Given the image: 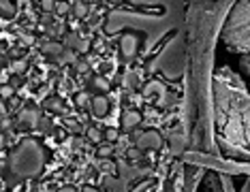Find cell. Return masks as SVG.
Returning <instances> with one entry per match:
<instances>
[{
    "instance_id": "6da1fadb",
    "label": "cell",
    "mask_w": 250,
    "mask_h": 192,
    "mask_svg": "<svg viewBox=\"0 0 250 192\" xmlns=\"http://www.w3.org/2000/svg\"><path fill=\"white\" fill-rule=\"evenodd\" d=\"M9 169L18 179H32L45 169V150L35 139H21L20 145L11 152Z\"/></svg>"
},
{
    "instance_id": "7a4b0ae2",
    "label": "cell",
    "mask_w": 250,
    "mask_h": 192,
    "mask_svg": "<svg viewBox=\"0 0 250 192\" xmlns=\"http://www.w3.org/2000/svg\"><path fill=\"white\" fill-rule=\"evenodd\" d=\"M137 148L139 150H161L163 148V137L156 131H146L137 137Z\"/></svg>"
},
{
    "instance_id": "3957f363",
    "label": "cell",
    "mask_w": 250,
    "mask_h": 192,
    "mask_svg": "<svg viewBox=\"0 0 250 192\" xmlns=\"http://www.w3.org/2000/svg\"><path fill=\"white\" fill-rule=\"evenodd\" d=\"M18 120L21 124H28L30 128H35V126H39V122H41V115H39L37 107H24V109L20 111Z\"/></svg>"
},
{
    "instance_id": "277c9868",
    "label": "cell",
    "mask_w": 250,
    "mask_h": 192,
    "mask_svg": "<svg viewBox=\"0 0 250 192\" xmlns=\"http://www.w3.org/2000/svg\"><path fill=\"white\" fill-rule=\"evenodd\" d=\"M92 114L96 117H105L109 114V100H107V96H94L92 98Z\"/></svg>"
},
{
    "instance_id": "5b68a950",
    "label": "cell",
    "mask_w": 250,
    "mask_h": 192,
    "mask_svg": "<svg viewBox=\"0 0 250 192\" xmlns=\"http://www.w3.org/2000/svg\"><path fill=\"white\" fill-rule=\"evenodd\" d=\"M135 54H137V37L124 35L122 37V56L124 58H133Z\"/></svg>"
},
{
    "instance_id": "8992f818",
    "label": "cell",
    "mask_w": 250,
    "mask_h": 192,
    "mask_svg": "<svg viewBox=\"0 0 250 192\" xmlns=\"http://www.w3.org/2000/svg\"><path fill=\"white\" fill-rule=\"evenodd\" d=\"M139 122H141V114H139V111H126V114L122 115L120 126L124 128V131H130V128H135Z\"/></svg>"
},
{
    "instance_id": "52a82bcc",
    "label": "cell",
    "mask_w": 250,
    "mask_h": 192,
    "mask_svg": "<svg viewBox=\"0 0 250 192\" xmlns=\"http://www.w3.org/2000/svg\"><path fill=\"white\" fill-rule=\"evenodd\" d=\"M45 109H47V111H54V114H64V105H62L60 98H49V100H45Z\"/></svg>"
},
{
    "instance_id": "ba28073f",
    "label": "cell",
    "mask_w": 250,
    "mask_h": 192,
    "mask_svg": "<svg viewBox=\"0 0 250 192\" xmlns=\"http://www.w3.org/2000/svg\"><path fill=\"white\" fill-rule=\"evenodd\" d=\"M43 52L47 54V56H60L62 52H64V45H60V43H47V45H43Z\"/></svg>"
},
{
    "instance_id": "9c48e42d",
    "label": "cell",
    "mask_w": 250,
    "mask_h": 192,
    "mask_svg": "<svg viewBox=\"0 0 250 192\" xmlns=\"http://www.w3.org/2000/svg\"><path fill=\"white\" fill-rule=\"evenodd\" d=\"M66 45H71V47H77V52H88V45L83 43V41H79L77 35L66 37Z\"/></svg>"
},
{
    "instance_id": "30bf717a",
    "label": "cell",
    "mask_w": 250,
    "mask_h": 192,
    "mask_svg": "<svg viewBox=\"0 0 250 192\" xmlns=\"http://www.w3.org/2000/svg\"><path fill=\"white\" fill-rule=\"evenodd\" d=\"M26 69H28V62H26L24 58L11 62V73H13V75H21V73H24Z\"/></svg>"
},
{
    "instance_id": "8fae6325",
    "label": "cell",
    "mask_w": 250,
    "mask_h": 192,
    "mask_svg": "<svg viewBox=\"0 0 250 192\" xmlns=\"http://www.w3.org/2000/svg\"><path fill=\"white\" fill-rule=\"evenodd\" d=\"M88 139L92 141V143H101L103 141V133H101V128H88Z\"/></svg>"
},
{
    "instance_id": "7c38bea8",
    "label": "cell",
    "mask_w": 250,
    "mask_h": 192,
    "mask_svg": "<svg viewBox=\"0 0 250 192\" xmlns=\"http://www.w3.org/2000/svg\"><path fill=\"white\" fill-rule=\"evenodd\" d=\"M118 137H120L118 128H105V139L109 141V143H113V141H118Z\"/></svg>"
},
{
    "instance_id": "4fadbf2b",
    "label": "cell",
    "mask_w": 250,
    "mask_h": 192,
    "mask_svg": "<svg viewBox=\"0 0 250 192\" xmlns=\"http://www.w3.org/2000/svg\"><path fill=\"white\" fill-rule=\"evenodd\" d=\"M13 86H7V83H2V86H0V98H11V96H13Z\"/></svg>"
},
{
    "instance_id": "5bb4252c",
    "label": "cell",
    "mask_w": 250,
    "mask_h": 192,
    "mask_svg": "<svg viewBox=\"0 0 250 192\" xmlns=\"http://www.w3.org/2000/svg\"><path fill=\"white\" fill-rule=\"evenodd\" d=\"M75 105L79 107V109H83V107L88 105V94H86V92H79V94L75 96Z\"/></svg>"
},
{
    "instance_id": "9a60e30c",
    "label": "cell",
    "mask_w": 250,
    "mask_h": 192,
    "mask_svg": "<svg viewBox=\"0 0 250 192\" xmlns=\"http://www.w3.org/2000/svg\"><path fill=\"white\" fill-rule=\"evenodd\" d=\"M113 154V148H111V143H103L99 148V156L101 158H107V156H111Z\"/></svg>"
},
{
    "instance_id": "2e32d148",
    "label": "cell",
    "mask_w": 250,
    "mask_h": 192,
    "mask_svg": "<svg viewBox=\"0 0 250 192\" xmlns=\"http://www.w3.org/2000/svg\"><path fill=\"white\" fill-rule=\"evenodd\" d=\"M41 7H43V11L52 13V11L56 9V0H41Z\"/></svg>"
},
{
    "instance_id": "e0dca14e",
    "label": "cell",
    "mask_w": 250,
    "mask_h": 192,
    "mask_svg": "<svg viewBox=\"0 0 250 192\" xmlns=\"http://www.w3.org/2000/svg\"><path fill=\"white\" fill-rule=\"evenodd\" d=\"M126 156L130 158V160H139V158H141V150H139V148H130V150L126 152Z\"/></svg>"
},
{
    "instance_id": "ac0fdd59",
    "label": "cell",
    "mask_w": 250,
    "mask_h": 192,
    "mask_svg": "<svg viewBox=\"0 0 250 192\" xmlns=\"http://www.w3.org/2000/svg\"><path fill=\"white\" fill-rule=\"evenodd\" d=\"M73 9H75L77 18H83V15H86V4H83V2H75V7H73Z\"/></svg>"
},
{
    "instance_id": "d6986e66",
    "label": "cell",
    "mask_w": 250,
    "mask_h": 192,
    "mask_svg": "<svg viewBox=\"0 0 250 192\" xmlns=\"http://www.w3.org/2000/svg\"><path fill=\"white\" fill-rule=\"evenodd\" d=\"M66 128H71L73 133H79V131H82V126H79L77 122H73V120H66Z\"/></svg>"
},
{
    "instance_id": "ffe728a7",
    "label": "cell",
    "mask_w": 250,
    "mask_h": 192,
    "mask_svg": "<svg viewBox=\"0 0 250 192\" xmlns=\"http://www.w3.org/2000/svg\"><path fill=\"white\" fill-rule=\"evenodd\" d=\"M56 11H58V13H69V4L66 2H56Z\"/></svg>"
},
{
    "instance_id": "44dd1931",
    "label": "cell",
    "mask_w": 250,
    "mask_h": 192,
    "mask_svg": "<svg viewBox=\"0 0 250 192\" xmlns=\"http://www.w3.org/2000/svg\"><path fill=\"white\" fill-rule=\"evenodd\" d=\"M7 115V105H4V98H0V117Z\"/></svg>"
},
{
    "instance_id": "7402d4cb",
    "label": "cell",
    "mask_w": 250,
    "mask_h": 192,
    "mask_svg": "<svg viewBox=\"0 0 250 192\" xmlns=\"http://www.w3.org/2000/svg\"><path fill=\"white\" fill-rule=\"evenodd\" d=\"M96 86H99V88H103V90H107V88H109V83H107L105 79H101V77H99V79H96Z\"/></svg>"
},
{
    "instance_id": "603a6c76",
    "label": "cell",
    "mask_w": 250,
    "mask_h": 192,
    "mask_svg": "<svg viewBox=\"0 0 250 192\" xmlns=\"http://www.w3.org/2000/svg\"><path fill=\"white\" fill-rule=\"evenodd\" d=\"M126 77H128V79H126V83H128V86H135V83H137V79H135V73H128Z\"/></svg>"
},
{
    "instance_id": "cb8c5ba5",
    "label": "cell",
    "mask_w": 250,
    "mask_h": 192,
    "mask_svg": "<svg viewBox=\"0 0 250 192\" xmlns=\"http://www.w3.org/2000/svg\"><path fill=\"white\" fill-rule=\"evenodd\" d=\"M58 192H75V188H73V186H64V188H60Z\"/></svg>"
},
{
    "instance_id": "d4e9b609",
    "label": "cell",
    "mask_w": 250,
    "mask_h": 192,
    "mask_svg": "<svg viewBox=\"0 0 250 192\" xmlns=\"http://www.w3.org/2000/svg\"><path fill=\"white\" fill-rule=\"evenodd\" d=\"M83 192H99V190L92 188V186H86V188H83Z\"/></svg>"
},
{
    "instance_id": "484cf974",
    "label": "cell",
    "mask_w": 250,
    "mask_h": 192,
    "mask_svg": "<svg viewBox=\"0 0 250 192\" xmlns=\"http://www.w3.org/2000/svg\"><path fill=\"white\" fill-rule=\"evenodd\" d=\"M0 148H2V134H0Z\"/></svg>"
},
{
    "instance_id": "4316f807",
    "label": "cell",
    "mask_w": 250,
    "mask_h": 192,
    "mask_svg": "<svg viewBox=\"0 0 250 192\" xmlns=\"http://www.w3.org/2000/svg\"><path fill=\"white\" fill-rule=\"evenodd\" d=\"M0 186H2V179H0Z\"/></svg>"
},
{
    "instance_id": "83f0119b",
    "label": "cell",
    "mask_w": 250,
    "mask_h": 192,
    "mask_svg": "<svg viewBox=\"0 0 250 192\" xmlns=\"http://www.w3.org/2000/svg\"><path fill=\"white\" fill-rule=\"evenodd\" d=\"M94 2H99V0H94Z\"/></svg>"
}]
</instances>
